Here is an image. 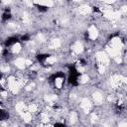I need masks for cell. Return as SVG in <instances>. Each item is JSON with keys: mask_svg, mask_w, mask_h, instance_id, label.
Listing matches in <instances>:
<instances>
[{"mask_svg": "<svg viewBox=\"0 0 127 127\" xmlns=\"http://www.w3.org/2000/svg\"><path fill=\"white\" fill-rule=\"evenodd\" d=\"M19 41H20V40H19V38H18L17 36L8 37V38L6 39V41H5V47L8 48V47H10V46H12V45H14V44H17Z\"/></svg>", "mask_w": 127, "mask_h": 127, "instance_id": "obj_1", "label": "cell"}, {"mask_svg": "<svg viewBox=\"0 0 127 127\" xmlns=\"http://www.w3.org/2000/svg\"><path fill=\"white\" fill-rule=\"evenodd\" d=\"M49 57H50L49 54H39V55L37 56V61H38L40 64H44V63L46 62V60H48Z\"/></svg>", "mask_w": 127, "mask_h": 127, "instance_id": "obj_2", "label": "cell"}, {"mask_svg": "<svg viewBox=\"0 0 127 127\" xmlns=\"http://www.w3.org/2000/svg\"><path fill=\"white\" fill-rule=\"evenodd\" d=\"M11 13L10 12H7V11H4V13L2 14V16H1V19H2V21L3 22H7L8 20H10L11 19Z\"/></svg>", "mask_w": 127, "mask_h": 127, "instance_id": "obj_3", "label": "cell"}, {"mask_svg": "<svg viewBox=\"0 0 127 127\" xmlns=\"http://www.w3.org/2000/svg\"><path fill=\"white\" fill-rule=\"evenodd\" d=\"M9 118V113L6 110L0 109V120H7Z\"/></svg>", "mask_w": 127, "mask_h": 127, "instance_id": "obj_4", "label": "cell"}, {"mask_svg": "<svg viewBox=\"0 0 127 127\" xmlns=\"http://www.w3.org/2000/svg\"><path fill=\"white\" fill-rule=\"evenodd\" d=\"M36 7H37V9L40 11V12H47L48 11V7L47 6H45V5H41V4H36Z\"/></svg>", "mask_w": 127, "mask_h": 127, "instance_id": "obj_5", "label": "cell"}, {"mask_svg": "<svg viewBox=\"0 0 127 127\" xmlns=\"http://www.w3.org/2000/svg\"><path fill=\"white\" fill-rule=\"evenodd\" d=\"M30 35L29 34H25V35H22L20 38H19V40L20 41H22V42H28L29 40H30Z\"/></svg>", "mask_w": 127, "mask_h": 127, "instance_id": "obj_6", "label": "cell"}, {"mask_svg": "<svg viewBox=\"0 0 127 127\" xmlns=\"http://www.w3.org/2000/svg\"><path fill=\"white\" fill-rule=\"evenodd\" d=\"M8 55H9V51H8V48H6V47H5V49L2 51V56H3V57H7Z\"/></svg>", "mask_w": 127, "mask_h": 127, "instance_id": "obj_7", "label": "cell"}, {"mask_svg": "<svg viewBox=\"0 0 127 127\" xmlns=\"http://www.w3.org/2000/svg\"><path fill=\"white\" fill-rule=\"evenodd\" d=\"M92 10H93V12H96V13L100 12L99 8H98V7H96V6H93V7H92Z\"/></svg>", "mask_w": 127, "mask_h": 127, "instance_id": "obj_8", "label": "cell"}, {"mask_svg": "<svg viewBox=\"0 0 127 127\" xmlns=\"http://www.w3.org/2000/svg\"><path fill=\"white\" fill-rule=\"evenodd\" d=\"M80 63H81V64H80L81 65H85V64H86V61H85V60H83V59H81V60H80Z\"/></svg>", "mask_w": 127, "mask_h": 127, "instance_id": "obj_9", "label": "cell"}, {"mask_svg": "<svg viewBox=\"0 0 127 127\" xmlns=\"http://www.w3.org/2000/svg\"><path fill=\"white\" fill-rule=\"evenodd\" d=\"M55 126H64V123H55Z\"/></svg>", "mask_w": 127, "mask_h": 127, "instance_id": "obj_10", "label": "cell"}]
</instances>
